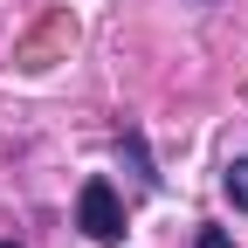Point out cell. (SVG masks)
Returning <instances> with one entry per match:
<instances>
[{
    "label": "cell",
    "mask_w": 248,
    "mask_h": 248,
    "mask_svg": "<svg viewBox=\"0 0 248 248\" xmlns=\"http://www.w3.org/2000/svg\"><path fill=\"white\" fill-rule=\"evenodd\" d=\"M76 221H83L90 241H124V207H117V186H110V179H83Z\"/></svg>",
    "instance_id": "obj_1"
},
{
    "label": "cell",
    "mask_w": 248,
    "mask_h": 248,
    "mask_svg": "<svg viewBox=\"0 0 248 248\" xmlns=\"http://www.w3.org/2000/svg\"><path fill=\"white\" fill-rule=\"evenodd\" d=\"M221 193H228V200H234V207L248 214V159H234V166L221 172Z\"/></svg>",
    "instance_id": "obj_2"
},
{
    "label": "cell",
    "mask_w": 248,
    "mask_h": 248,
    "mask_svg": "<svg viewBox=\"0 0 248 248\" xmlns=\"http://www.w3.org/2000/svg\"><path fill=\"white\" fill-rule=\"evenodd\" d=\"M0 248H14V241H0Z\"/></svg>",
    "instance_id": "obj_3"
}]
</instances>
